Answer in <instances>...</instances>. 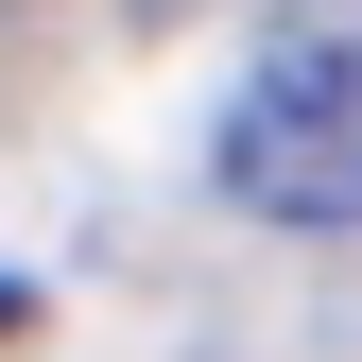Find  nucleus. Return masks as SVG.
I'll use <instances>...</instances> for the list:
<instances>
[{
	"mask_svg": "<svg viewBox=\"0 0 362 362\" xmlns=\"http://www.w3.org/2000/svg\"><path fill=\"white\" fill-rule=\"evenodd\" d=\"M207 173L242 224H362V18H276L224 69Z\"/></svg>",
	"mask_w": 362,
	"mask_h": 362,
	"instance_id": "obj_1",
	"label": "nucleus"
},
{
	"mask_svg": "<svg viewBox=\"0 0 362 362\" xmlns=\"http://www.w3.org/2000/svg\"><path fill=\"white\" fill-rule=\"evenodd\" d=\"M0 328H18V293H0Z\"/></svg>",
	"mask_w": 362,
	"mask_h": 362,
	"instance_id": "obj_2",
	"label": "nucleus"
}]
</instances>
